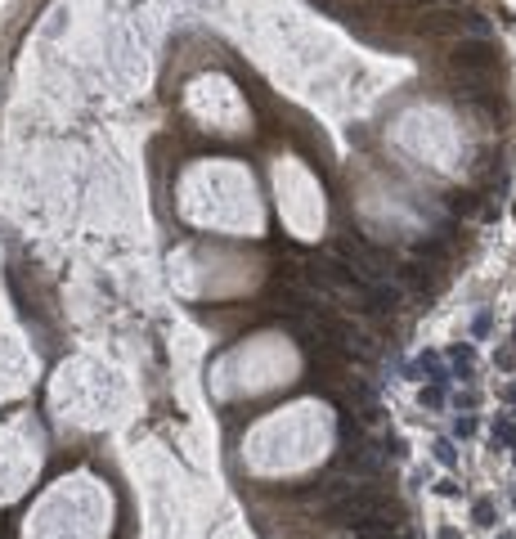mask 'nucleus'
Instances as JSON below:
<instances>
[{
    "label": "nucleus",
    "mask_w": 516,
    "mask_h": 539,
    "mask_svg": "<svg viewBox=\"0 0 516 539\" xmlns=\"http://www.w3.org/2000/svg\"><path fill=\"white\" fill-rule=\"evenodd\" d=\"M449 63L462 72V77H489V72L498 68V45L494 41H481V36H472V41H458L449 54Z\"/></svg>",
    "instance_id": "obj_1"
},
{
    "label": "nucleus",
    "mask_w": 516,
    "mask_h": 539,
    "mask_svg": "<svg viewBox=\"0 0 516 539\" xmlns=\"http://www.w3.org/2000/svg\"><path fill=\"white\" fill-rule=\"evenodd\" d=\"M481 18L476 14H458V9H431V14H417L413 32L417 36H453V32H476Z\"/></svg>",
    "instance_id": "obj_2"
},
{
    "label": "nucleus",
    "mask_w": 516,
    "mask_h": 539,
    "mask_svg": "<svg viewBox=\"0 0 516 539\" xmlns=\"http://www.w3.org/2000/svg\"><path fill=\"white\" fill-rule=\"evenodd\" d=\"M404 284L417 288V292H436L440 274H436V265H426V261H409L404 265Z\"/></svg>",
    "instance_id": "obj_3"
},
{
    "label": "nucleus",
    "mask_w": 516,
    "mask_h": 539,
    "mask_svg": "<svg viewBox=\"0 0 516 539\" xmlns=\"http://www.w3.org/2000/svg\"><path fill=\"white\" fill-rule=\"evenodd\" d=\"M364 297L373 301V310H382V315H391V310L400 305V292H395V288H368Z\"/></svg>",
    "instance_id": "obj_4"
},
{
    "label": "nucleus",
    "mask_w": 516,
    "mask_h": 539,
    "mask_svg": "<svg viewBox=\"0 0 516 539\" xmlns=\"http://www.w3.org/2000/svg\"><path fill=\"white\" fill-rule=\"evenodd\" d=\"M476 517H481V526H494L489 517H494V512H489V504H476Z\"/></svg>",
    "instance_id": "obj_5"
}]
</instances>
